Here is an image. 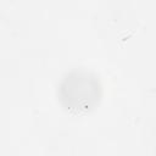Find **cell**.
<instances>
[{"label":"cell","instance_id":"cell-1","mask_svg":"<svg viewBox=\"0 0 156 156\" xmlns=\"http://www.w3.org/2000/svg\"><path fill=\"white\" fill-rule=\"evenodd\" d=\"M60 96L69 110L87 111L100 98V83L87 71H72L60 85Z\"/></svg>","mask_w":156,"mask_h":156}]
</instances>
